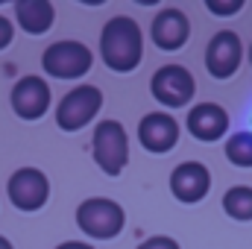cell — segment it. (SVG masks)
<instances>
[{"instance_id":"obj_9","label":"cell","mask_w":252,"mask_h":249,"mask_svg":"<svg viewBox=\"0 0 252 249\" xmlns=\"http://www.w3.org/2000/svg\"><path fill=\"white\" fill-rule=\"evenodd\" d=\"M12 112L21 121H38L50 109V85L41 76H24L12 85Z\"/></svg>"},{"instance_id":"obj_5","label":"cell","mask_w":252,"mask_h":249,"mask_svg":"<svg viewBox=\"0 0 252 249\" xmlns=\"http://www.w3.org/2000/svg\"><path fill=\"white\" fill-rule=\"evenodd\" d=\"M91 62H94L91 50L82 41H73V38L53 41L41 56L44 73L53 76V79H82L91 70Z\"/></svg>"},{"instance_id":"obj_16","label":"cell","mask_w":252,"mask_h":249,"mask_svg":"<svg viewBox=\"0 0 252 249\" xmlns=\"http://www.w3.org/2000/svg\"><path fill=\"white\" fill-rule=\"evenodd\" d=\"M226 158L235 164V167H252V132H235L229 141H226Z\"/></svg>"},{"instance_id":"obj_2","label":"cell","mask_w":252,"mask_h":249,"mask_svg":"<svg viewBox=\"0 0 252 249\" xmlns=\"http://www.w3.org/2000/svg\"><path fill=\"white\" fill-rule=\"evenodd\" d=\"M124 208L106 196H91V199L79 202V208H76V226L91 241H112L115 235L124 232Z\"/></svg>"},{"instance_id":"obj_4","label":"cell","mask_w":252,"mask_h":249,"mask_svg":"<svg viewBox=\"0 0 252 249\" xmlns=\"http://www.w3.org/2000/svg\"><path fill=\"white\" fill-rule=\"evenodd\" d=\"M103 109V91L97 85H76L64 94L56 106V124L64 132H79L97 118Z\"/></svg>"},{"instance_id":"obj_15","label":"cell","mask_w":252,"mask_h":249,"mask_svg":"<svg viewBox=\"0 0 252 249\" xmlns=\"http://www.w3.org/2000/svg\"><path fill=\"white\" fill-rule=\"evenodd\" d=\"M223 211L232 217V220H241V223H250L252 220V187L247 185H235L223 193Z\"/></svg>"},{"instance_id":"obj_21","label":"cell","mask_w":252,"mask_h":249,"mask_svg":"<svg viewBox=\"0 0 252 249\" xmlns=\"http://www.w3.org/2000/svg\"><path fill=\"white\" fill-rule=\"evenodd\" d=\"M0 249H15V247H12V244H9V241H6V238L0 235Z\"/></svg>"},{"instance_id":"obj_1","label":"cell","mask_w":252,"mask_h":249,"mask_svg":"<svg viewBox=\"0 0 252 249\" xmlns=\"http://www.w3.org/2000/svg\"><path fill=\"white\" fill-rule=\"evenodd\" d=\"M100 56L109 70L115 73H129L141 64L144 56V35L138 21H132L129 15H115L100 35Z\"/></svg>"},{"instance_id":"obj_7","label":"cell","mask_w":252,"mask_h":249,"mask_svg":"<svg viewBox=\"0 0 252 249\" xmlns=\"http://www.w3.org/2000/svg\"><path fill=\"white\" fill-rule=\"evenodd\" d=\"M6 193L18 211H38L50 199V179L38 167H21L9 176Z\"/></svg>"},{"instance_id":"obj_22","label":"cell","mask_w":252,"mask_h":249,"mask_svg":"<svg viewBox=\"0 0 252 249\" xmlns=\"http://www.w3.org/2000/svg\"><path fill=\"white\" fill-rule=\"evenodd\" d=\"M250 64H252V44H250Z\"/></svg>"},{"instance_id":"obj_8","label":"cell","mask_w":252,"mask_h":249,"mask_svg":"<svg viewBox=\"0 0 252 249\" xmlns=\"http://www.w3.org/2000/svg\"><path fill=\"white\" fill-rule=\"evenodd\" d=\"M244 62V44L232 30H220L205 47V70L214 79H229Z\"/></svg>"},{"instance_id":"obj_18","label":"cell","mask_w":252,"mask_h":249,"mask_svg":"<svg viewBox=\"0 0 252 249\" xmlns=\"http://www.w3.org/2000/svg\"><path fill=\"white\" fill-rule=\"evenodd\" d=\"M138 249H179V244L167 235H156V238H147Z\"/></svg>"},{"instance_id":"obj_20","label":"cell","mask_w":252,"mask_h":249,"mask_svg":"<svg viewBox=\"0 0 252 249\" xmlns=\"http://www.w3.org/2000/svg\"><path fill=\"white\" fill-rule=\"evenodd\" d=\"M56 249H94L91 244H82V241H64V244H59Z\"/></svg>"},{"instance_id":"obj_3","label":"cell","mask_w":252,"mask_h":249,"mask_svg":"<svg viewBox=\"0 0 252 249\" xmlns=\"http://www.w3.org/2000/svg\"><path fill=\"white\" fill-rule=\"evenodd\" d=\"M91 153L97 167L106 176H121L129 164V138H126L124 124L118 121H100L91 138Z\"/></svg>"},{"instance_id":"obj_14","label":"cell","mask_w":252,"mask_h":249,"mask_svg":"<svg viewBox=\"0 0 252 249\" xmlns=\"http://www.w3.org/2000/svg\"><path fill=\"white\" fill-rule=\"evenodd\" d=\"M15 18H18V27L30 35H44L53 21H56V12H53V3L47 0H18L15 3Z\"/></svg>"},{"instance_id":"obj_17","label":"cell","mask_w":252,"mask_h":249,"mask_svg":"<svg viewBox=\"0 0 252 249\" xmlns=\"http://www.w3.org/2000/svg\"><path fill=\"white\" fill-rule=\"evenodd\" d=\"M205 6H208V12L226 18V15H238L244 9V0H205Z\"/></svg>"},{"instance_id":"obj_12","label":"cell","mask_w":252,"mask_h":249,"mask_svg":"<svg viewBox=\"0 0 252 249\" xmlns=\"http://www.w3.org/2000/svg\"><path fill=\"white\" fill-rule=\"evenodd\" d=\"M150 35H153V44L158 50H179L185 47V41L190 38V21L185 12L179 9H161L156 18H153V27H150Z\"/></svg>"},{"instance_id":"obj_11","label":"cell","mask_w":252,"mask_h":249,"mask_svg":"<svg viewBox=\"0 0 252 249\" xmlns=\"http://www.w3.org/2000/svg\"><path fill=\"white\" fill-rule=\"evenodd\" d=\"M211 190V173L202 161H182L170 173V193L179 202H199Z\"/></svg>"},{"instance_id":"obj_6","label":"cell","mask_w":252,"mask_h":249,"mask_svg":"<svg viewBox=\"0 0 252 249\" xmlns=\"http://www.w3.org/2000/svg\"><path fill=\"white\" fill-rule=\"evenodd\" d=\"M150 91L156 97V103L167 106V109H182L188 106L196 94V82L190 76L188 67L182 64H164L153 73V82H150Z\"/></svg>"},{"instance_id":"obj_13","label":"cell","mask_w":252,"mask_h":249,"mask_svg":"<svg viewBox=\"0 0 252 249\" xmlns=\"http://www.w3.org/2000/svg\"><path fill=\"white\" fill-rule=\"evenodd\" d=\"M185 126L196 141H220L229 132V115L217 103H199L188 112Z\"/></svg>"},{"instance_id":"obj_19","label":"cell","mask_w":252,"mask_h":249,"mask_svg":"<svg viewBox=\"0 0 252 249\" xmlns=\"http://www.w3.org/2000/svg\"><path fill=\"white\" fill-rule=\"evenodd\" d=\"M12 38H15V27L6 15H0V50H6L12 44Z\"/></svg>"},{"instance_id":"obj_10","label":"cell","mask_w":252,"mask_h":249,"mask_svg":"<svg viewBox=\"0 0 252 249\" xmlns=\"http://www.w3.org/2000/svg\"><path fill=\"white\" fill-rule=\"evenodd\" d=\"M138 141L147 153H156V156H164L176 147L179 141V124L173 115L167 112H150L141 118L138 124Z\"/></svg>"}]
</instances>
